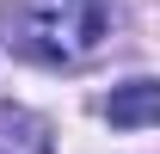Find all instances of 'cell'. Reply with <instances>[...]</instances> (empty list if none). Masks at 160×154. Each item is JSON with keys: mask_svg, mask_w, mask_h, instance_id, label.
I'll use <instances>...</instances> for the list:
<instances>
[{"mask_svg": "<svg viewBox=\"0 0 160 154\" xmlns=\"http://www.w3.org/2000/svg\"><path fill=\"white\" fill-rule=\"evenodd\" d=\"M0 31L12 49L49 68H74L105 43L111 31V0H6L0 6Z\"/></svg>", "mask_w": 160, "mask_h": 154, "instance_id": "6da1fadb", "label": "cell"}, {"mask_svg": "<svg viewBox=\"0 0 160 154\" xmlns=\"http://www.w3.org/2000/svg\"><path fill=\"white\" fill-rule=\"evenodd\" d=\"M105 123L111 130H154L160 123V80H123V86H111Z\"/></svg>", "mask_w": 160, "mask_h": 154, "instance_id": "7a4b0ae2", "label": "cell"}, {"mask_svg": "<svg viewBox=\"0 0 160 154\" xmlns=\"http://www.w3.org/2000/svg\"><path fill=\"white\" fill-rule=\"evenodd\" d=\"M0 154H49L43 117H31L25 105H0Z\"/></svg>", "mask_w": 160, "mask_h": 154, "instance_id": "3957f363", "label": "cell"}]
</instances>
